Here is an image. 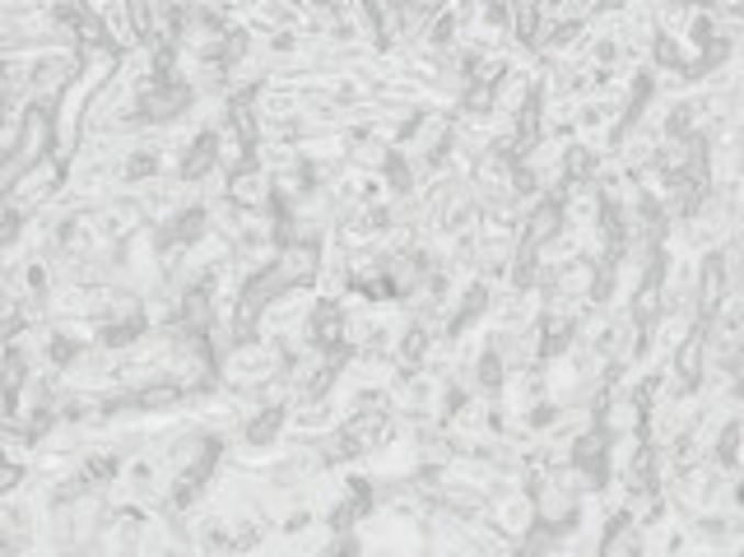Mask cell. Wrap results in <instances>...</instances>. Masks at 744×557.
Returning <instances> with one entry per match:
<instances>
[{"label": "cell", "mask_w": 744, "mask_h": 557, "mask_svg": "<svg viewBox=\"0 0 744 557\" xmlns=\"http://www.w3.org/2000/svg\"><path fill=\"white\" fill-rule=\"evenodd\" d=\"M52 145H56V107L29 103L24 112H19V158L37 163V158L52 154Z\"/></svg>", "instance_id": "cell-1"}, {"label": "cell", "mask_w": 744, "mask_h": 557, "mask_svg": "<svg viewBox=\"0 0 744 557\" xmlns=\"http://www.w3.org/2000/svg\"><path fill=\"white\" fill-rule=\"evenodd\" d=\"M228 205L243 209V214H261L270 205V172H261V163L233 172L228 177Z\"/></svg>", "instance_id": "cell-2"}, {"label": "cell", "mask_w": 744, "mask_h": 557, "mask_svg": "<svg viewBox=\"0 0 744 557\" xmlns=\"http://www.w3.org/2000/svg\"><path fill=\"white\" fill-rule=\"evenodd\" d=\"M563 209H559V201H540L531 214L521 218V247L526 251H544L550 242H559L563 237Z\"/></svg>", "instance_id": "cell-3"}, {"label": "cell", "mask_w": 744, "mask_h": 557, "mask_svg": "<svg viewBox=\"0 0 744 557\" xmlns=\"http://www.w3.org/2000/svg\"><path fill=\"white\" fill-rule=\"evenodd\" d=\"M708 349H712L708 326H694V330L675 344V372H679V382L689 386V390L702 382V372H708Z\"/></svg>", "instance_id": "cell-4"}, {"label": "cell", "mask_w": 744, "mask_h": 557, "mask_svg": "<svg viewBox=\"0 0 744 557\" xmlns=\"http://www.w3.org/2000/svg\"><path fill=\"white\" fill-rule=\"evenodd\" d=\"M214 168H219V139H214V130H205V135H195L187 145L178 172H182V182H205Z\"/></svg>", "instance_id": "cell-5"}, {"label": "cell", "mask_w": 744, "mask_h": 557, "mask_svg": "<svg viewBox=\"0 0 744 557\" xmlns=\"http://www.w3.org/2000/svg\"><path fill=\"white\" fill-rule=\"evenodd\" d=\"M345 311L336 307V303H317V307H312V326H307V334H312V344H317V349H340L345 344Z\"/></svg>", "instance_id": "cell-6"}, {"label": "cell", "mask_w": 744, "mask_h": 557, "mask_svg": "<svg viewBox=\"0 0 744 557\" xmlns=\"http://www.w3.org/2000/svg\"><path fill=\"white\" fill-rule=\"evenodd\" d=\"M600 557H642V539H638L629 515H615L610 521V530H605V539H600Z\"/></svg>", "instance_id": "cell-7"}, {"label": "cell", "mask_w": 744, "mask_h": 557, "mask_svg": "<svg viewBox=\"0 0 744 557\" xmlns=\"http://www.w3.org/2000/svg\"><path fill=\"white\" fill-rule=\"evenodd\" d=\"M182 400V390L172 386V382H149V386H140L131 395V405L135 409H145V413H164V409H172Z\"/></svg>", "instance_id": "cell-8"}, {"label": "cell", "mask_w": 744, "mask_h": 557, "mask_svg": "<svg viewBox=\"0 0 744 557\" xmlns=\"http://www.w3.org/2000/svg\"><path fill=\"white\" fill-rule=\"evenodd\" d=\"M284 428V409H261L257 418L247 423V446H270Z\"/></svg>", "instance_id": "cell-9"}, {"label": "cell", "mask_w": 744, "mask_h": 557, "mask_svg": "<svg viewBox=\"0 0 744 557\" xmlns=\"http://www.w3.org/2000/svg\"><path fill=\"white\" fill-rule=\"evenodd\" d=\"M652 56H656V66L661 70H684V52H679V37L675 33H656V43H652Z\"/></svg>", "instance_id": "cell-10"}, {"label": "cell", "mask_w": 744, "mask_h": 557, "mask_svg": "<svg viewBox=\"0 0 744 557\" xmlns=\"http://www.w3.org/2000/svg\"><path fill=\"white\" fill-rule=\"evenodd\" d=\"M461 107H465L470 116H488V112H494V89H488V84H465Z\"/></svg>", "instance_id": "cell-11"}, {"label": "cell", "mask_w": 744, "mask_h": 557, "mask_svg": "<svg viewBox=\"0 0 744 557\" xmlns=\"http://www.w3.org/2000/svg\"><path fill=\"white\" fill-rule=\"evenodd\" d=\"M475 376H480V386H484V390H498V386H503V357H498V349L480 353Z\"/></svg>", "instance_id": "cell-12"}, {"label": "cell", "mask_w": 744, "mask_h": 557, "mask_svg": "<svg viewBox=\"0 0 744 557\" xmlns=\"http://www.w3.org/2000/svg\"><path fill=\"white\" fill-rule=\"evenodd\" d=\"M24 172H29V158H19V154L0 158V201H10V191L19 186V177Z\"/></svg>", "instance_id": "cell-13"}, {"label": "cell", "mask_w": 744, "mask_h": 557, "mask_svg": "<svg viewBox=\"0 0 744 557\" xmlns=\"http://www.w3.org/2000/svg\"><path fill=\"white\" fill-rule=\"evenodd\" d=\"M717 461L726 465V469H735V461H740V423L721 428V436H717Z\"/></svg>", "instance_id": "cell-14"}, {"label": "cell", "mask_w": 744, "mask_h": 557, "mask_svg": "<svg viewBox=\"0 0 744 557\" xmlns=\"http://www.w3.org/2000/svg\"><path fill=\"white\" fill-rule=\"evenodd\" d=\"M424 349H428V334H424V330H405L401 357H409V363H415V357H424Z\"/></svg>", "instance_id": "cell-15"}]
</instances>
